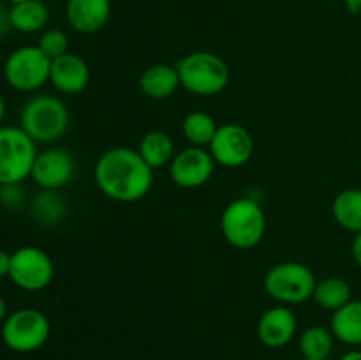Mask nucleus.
Wrapping results in <instances>:
<instances>
[{"label":"nucleus","mask_w":361,"mask_h":360,"mask_svg":"<svg viewBox=\"0 0 361 360\" xmlns=\"http://www.w3.org/2000/svg\"><path fill=\"white\" fill-rule=\"evenodd\" d=\"M111 16V0H67L66 18L80 34H95Z\"/></svg>","instance_id":"obj_15"},{"label":"nucleus","mask_w":361,"mask_h":360,"mask_svg":"<svg viewBox=\"0 0 361 360\" xmlns=\"http://www.w3.org/2000/svg\"><path fill=\"white\" fill-rule=\"evenodd\" d=\"M221 229L229 246L240 251L254 249L267 233V214L254 198H236L222 212Z\"/></svg>","instance_id":"obj_2"},{"label":"nucleus","mask_w":361,"mask_h":360,"mask_svg":"<svg viewBox=\"0 0 361 360\" xmlns=\"http://www.w3.org/2000/svg\"><path fill=\"white\" fill-rule=\"evenodd\" d=\"M338 360H361V352L360 349H351V352L344 353Z\"/></svg>","instance_id":"obj_31"},{"label":"nucleus","mask_w":361,"mask_h":360,"mask_svg":"<svg viewBox=\"0 0 361 360\" xmlns=\"http://www.w3.org/2000/svg\"><path fill=\"white\" fill-rule=\"evenodd\" d=\"M302 360H316V359H302ZM324 360H330V359H324Z\"/></svg>","instance_id":"obj_35"},{"label":"nucleus","mask_w":361,"mask_h":360,"mask_svg":"<svg viewBox=\"0 0 361 360\" xmlns=\"http://www.w3.org/2000/svg\"><path fill=\"white\" fill-rule=\"evenodd\" d=\"M76 172L74 157L63 148H48L37 152L30 176L41 189L59 191L73 180Z\"/></svg>","instance_id":"obj_12"},{"label":"nucleus","mask_w":361,"mask_h":360,"mask_svg":"<svg viewBox=\"0 0 361 360\" xmlns=\"http://www.w3.org/2000/svg\"><path fill=\"white\" fill-rule=\"evenodd\" d=\"M215 172V161L210 150L203 147H187L176 152L169 164V175L178 187L197 189L207 186Z\"/></svg>","instance_id":"obj_11"},{"label":"nucleus","mask_w":361,"mask_h":360,"mask_svg":"<svg viewBox=\"0 0 361 360\" xmlns=\"http://www.w3.org/2000/svg\"><path fill=\"white\" fill-rule=\"evenodd\" d=\"M7 318V302L2 295H0V323H4V320Z\"/></svg>","instance_id":"obj_32"},{"label":"nucleus","mask_w":361,"mask_h":360,"mask_svg":"<svg viewBox=\"0 0 361 360\" xmlns=\"http://www.w3.org/2000/svg\"><path fill=\"white\" fill-rule=\"evenodd\" d=\"M330 330L337 341L361 346V300H349L331 314Z\"/></svg>","instance_id":"obj_17"},{"label":"nucleus","mask_w":361,"mask_h":360,"mask_svg":"<svg viewBox=\"0 0 361 360\" xmlns=\"http://www.w3.org/2000/svg\"><path fill=\"white\" fill-rule=\"evenodd\" d=\"M316 275L300 261H282L264 275V292L282 306H295L312 299Z\"/></svg>","instance_id":"obj_5"},{"label":"nucleus","mask_w":361,"mask_h":360,"mask_svg":"<svg viewBox=\"0 0 361 360\" xmlns=\"http://www.w3.org/2000/svg\"><path fill=\"white\" fill-rule=\"evenodd\" d=\"M7 2H11V4H20V2H25V0H7Z\"/></svg>","instance_id":"obj_34"},{"label":"nucleus","mask_w":361,"mask_h":360,"mask_svg":"<svg viewBox=\"0 0 361 360\" xmlns=\"http://www.w3.org/2000/svg\"><path fill=\"white\" fill-rule=\"evenodd\" d=\"M49 83L66 95H76L83 92L90 83V67L87 60L76 53H63L59 59L51 60Z\"/></svg>","instance_id":"obj_13"},{"label":"nucleus","mask_w":361,"mask_h":360,"mask_svg":"<svg viewBox=\"0 0 361 360\" xmlns=\"http://www.w3.org/2000/svg\"><path fill=\"white\" fill-rule=\"evenodd\" d=\"M180 87L200 97L217 95L228 87L229 67L224 59L212 52L187 53L176 64Z\"/></svg>","instance_id":"obj_4"},{"label":"nucleus","mask_w":361,"mask_h":360,"mask_svg":"<svg viewBox=\"0 0 361 360\" xmlns=\"http://www.w3.org/2000/svg\"><path fill=\"white\" fill-rule=\"evenodd\" d=\"M215 164L224 168H240L247 164L254 155V138L240 124H224L219 126L215 138L208 145Z\"/></svg>","instance_id":"obj_10"},{"label":"nucleus","mask_w":361,"mask_h":360,"mask_svg":"<svg viewBox=\"0 0 361 360\" xmlns=\"http://www.w3.org/2000/svg\"><path fill=\"white\" fill-rule=\"evenodd\" d=\"M178 87L180 76L176 66H168V64H154L147 67L140 78L141 92L154 101L171 97Z\"/></svg>","instance_id":"obj_16"},{"label":"nucleus","mask_w":361,"mask_h":360,"mask_svg":"<svg viewBox=\"0 0 361 360\" xmlns=\"http://www.w3.org/2000/svg\"><path fill=\"white\" fill-rule=\"evenodd\" d=\"M219 126L210 113L190 112L182 122V133L192 147H208L215 138Z\"/></svg>","instance_id":"obj_22"},{"label":"nucleus","mask_w":361,"mask_h":360,"mask_svg":"<svg viewBox=\"0 0 361 360\" xmlns=\"http://www.w3.org/2000/svg\"><path fill=\"white\" fill-rule=\"evenodd\" d=\"M94 179L101 193L109 200L134 203L150 193L154 169L134 148L115 147L97 159Z\"/></svg>","instance_id":"obj_1"},{"label":"nucleus","mask_w":361,"mask_h":360,"mask_svg":"<svg viewBox=\"0 0 361 360\" xmlns=\"http://www.w3.org/2000/svg\"><path fill=\"white\" fill-rule=\"evenodd\" d=\"M35 145L21 127L0 126V184H21L30 176Z\"/></svg>","instance_id":"obj_7"},{"label":"nucleus","mask_w":361,"mask_h":360,"mask_svg":"<svg viewBox=\"0 0 361 360\" xmlns=\"http://www.w3.org/2000/svg\"><path fill=\"white\" fill-rule=\"evenodd\" d=\"M25 191L21 184H0V203L4 207L14 208L23 203Z\"/></svg>","instance_id":"obj_26"},{"label":"nucleus","mask_w":361,"mask_h":360,"mask_svg":"<svg viewBox=\"0 0 361 360\" xmlns=\"http://www.w3.org/2000/svg\"><path fill=\"white\" fill-rule=\"evenodd\" d=\"M11 256H13V253H7V251L0 249V277H6V275H9Z\"/></svg>","instance_id":"obj_29"},{"label":"nucleus","mask_w":361,"mask_h":360,"mask_svg":"<svg viewBox=\"0 0 361 360\" xmlns=\"http://www.w3.org/2000/svg\"><path fill=\"white\" fill-rule=\"evenodd\" d=\"M9 20L13 30L21 34L41 32L48 23V7L41 0H25L9 7Z\"/></svg>","instance_id":"obj_19"},{"label":"nucleus","mask_w":361,"mask_h":360,"mask_svg":"<svg viewBox=\"0 0 361 360\" xmlns=\"http://www.w3.org/2000/svg\"><path fill=\"white\" fill-rule=\"evenodd\" d=\"M66 214V203L56 194V191H46L35 194L30 203V215L39 224H53L59 222Z\"/></svg>","instance_id":"obj_24"},{"label":"nucleus","mask_w":361,"mask_h":360,"mask_svg":"<svg viewBox=\"0 0 361 360\" xmlns=\"http://www.w3.org/2000/svg\"><path fill=\"white\" fill-rule=\"evenodd\" d=\"M55 275V265L49 254L37 246H23L11 256L7 277L25 292H42Z\"/></svg>","instance_id":"obj_9"},{"label":"nucleus","mask_w":361,"mask_h":360,"mask_svg":"<svg viewBox=\"0 0 361 360\" xmlns=\"http://www.w3.org/2000/svg\"><path fill=\"white\" fill-rule=\"evenodd\" d=\"M4 344L16 353H32L41 349L48 342L51 325L42 311L34 307H21L7 314L2 328Z\"/></svg>","instance_id":"obj_6"},{"label":"nucleus","mask_w":361,"mask_h":360,"mask_svg":"<svg viewBox=\"0 0 361 360\" xmlns=\"http://www.w3.org/2000/svg\"><path fill=\"white\" fill-rule=\"evenodd\" d=\"M71 115L66 102L42 94L28 99L20 113V127L35 143H53L69 129Z\"/></svg>","instance_id":"obj_3"},{"label":"nucleus","mask_w":361,"mask_h":360,"mask_svg":"<svg viewBox=\"0 0 361 360\" xmlns=\"http://www.w3.org/2000/svg\"><path fill=\"white\" fill-rule=\"evenodd\" d=\"M342 2L345 4V7H348L349 13L356 14L361 11V0H342Z\"/></svg>","instance_id":"obj_30"},{"label":"nucleus","mask_w":361,"mask_h":360,"mask_svg":"<svg viewBox=\"0 0 361 360\" xmlns=\"http://www.w3.org/2000/svg\"><path fill=\"white\" fill-rule=\"evenodd\" d=\"M9 30H13V27H11V20H9V9L0 4V35L7 34Z\"/></svg>","instance_id":"obj_27"},{"label":"nucleus","mask_w":361,"mask_h":360,"mask_svg":"<svg viewBox=\"0 0 361 360\" xmlns=\"http://www.w3.org/2000/svg\"><path fill=\"white\" fill-rule=\"evenodd\" d=\"M331 214L338 226L353 233L361 232V189L349 187L341 191L331 203Z\"/></svg>","instance_id":"obj_20"},{"label":"nucleus","mask_w":361,"mask_h":360,"mask_svg":"<svg viewBox=\"0 0 361 360\" xmlns=\"http://www.w3.org/2000/svg\"><path fill=\"white\" fill-rule=\"evenodd\" d=\"M351 254L355 263L361 268V232L355 233V239H353V244H351Z\"/></svg>","instance_id":"obj_28"},{"label":"nucleus","mask_w":361,"mask_h":360,"mask_svg":"<svg viewBox=\"0 0 361 360\" xmlns=\"http://www.w3.org/2000/svg\"><path fill=\"white\" fill-rule=\"evenodd\" d=\"M137 152L143 157V161L150 166L152 169H161L164 166L171 164L173 157H175V143L173 138L164 131H150L145 134L140 141Z\"/></svg>","instance_id":"obj_18"},{"label":"nucleus","mask_w":361,"mask_h":360,"mask_svg":"<svg viewBox=\"0 0 361 360\" xmlns=\"http://www.w3.org/2000/svg\"><path fill=\"white\" fill-rule=\"evenodd\" d=\"M312 300L323 309L335 313L351 299V286L342 277H326L316 282Z\"/></svg>","instance_id":"obj_21"},{"label":"nucleus","mask_w":361,"mask_h":360,"mask_svg":"<svg viewBox=\"0 0 361 360\" xmlns=\"http://www.w3.org/2000/svg\"><path fill=\"white\" fill-rule=\"evenodd\" d=\"M37 46L51 60L59 59L63 53L69 52V37L60 28H48V30H44L41 34Z\"/></svg>","instance_id":"obj_25"},{"label":"nucleus","mask_w":361,"mask_h":360,"mask_svg":"<svg viewBox=\"0 0 361 360\" xmlns=\"http://www.w3.org/2000/svg\"><path fill=\"white\" fill-rule=\"evenodd\" d=\"M51 59L37 44L20 46L7 55L4 78L20 92H35L49 81Z\"/></svg>","instance_id":"obj_8"},{"label":"nucleus","mask_w":361,"mask_h":360,"mask_svg":"<svg viewBox=\"0 0 361 360\" xmlns=\"http://www.w3.org/2000/svg\"><path fill=\"white\" fill-rule=\"evenodd\" d=\"M334 341L335 337L330 328L314 325V327L305 328L300 335V352L303 359H330L334 352Z\"/></svg>","instance_id":"obj_23"},{"label":"nucleus","mask_w":361,"mask_h":360,"mask_svg":"<svg viewBox=\"0 0 361 360\" xmlns=\"http://www.w3.org/2000/svg\"><path fill=\"white\" fill-rule=\"evenodd\" d=\"M298 330L296 314L289 307L277 306L264 311L257 321V337L268 348H284Z\"/></svg>","instance_id":"obj_14"},{"label":"nucleus","mask_w":361,"mask_h":360,"mask_svg":"<svg viewBox=\"0 0 361 360\" xmlns=\"http://www.w3.org/2000/svg\"><path fill=\"white\" fill-rule=\"evenodd\" d=\"M4 116H6V101H4V95L0 94V126L4 122Z\"/></svg>","instance_id":"obj_33"}]
</instances>
